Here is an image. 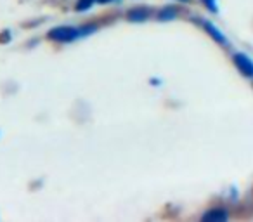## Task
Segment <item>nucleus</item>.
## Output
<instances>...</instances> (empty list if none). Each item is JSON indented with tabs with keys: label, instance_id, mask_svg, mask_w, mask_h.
Returning <instances> with one entry per match:
<instances>
[{
	"label": "nucleus",
	"instance_id": "3",
	"mask_svg": "<svg viewBox=\"0 0 253 222\" xmlns=\"http://www.w3.org/2000/svg\"><path fill=\"white\" fill-rule=\"evenodd\" d=\"M148 16H149V11L144 7L132 9V11L126 12V19H128V21H144V19H148Z\"/></svg>",
	"mask_w": 253,
	"mask_h": 222
},
{
	"label": "nucleus",
	"instance_id": "7",
	"mask_svg": "<svg viewBox=\"0 0 253 222\" xmlns=\"http://www.w3.org/2000/svg\"><path fill=\"white\" fill-rule=\"evenodd\" d=\"M95 0H78L77 4V11H88V9L94 5Z\"/></svg>",
	"mask_w": 253,
	"mask_h": 222
},
{
	"label": "nucleus",
	"instance_id": "9",
	"mask_svg": "<svg viewBox=\"0 0 253 222\" xmlns=\"http://www.w3.org/2000/svg\"><path fill=\"white\" fill-rule=\"evenodd\" d=\"M95 2H99V4H108V2H113V0H95Z\"/></svg>",
	"mask_w": 253,
	"mask_h": 222
},
{
	"label": "nucleus",
	"instance_id": "10",
	"mask_svg": "<svg viewBox=\"0 0 253 222\" xmlns=\"http://www.w3.org/2000/svg\"><path fill=\"white\" fill-rule=\"evenodd\" d=\"M184 2H187V0H184Z\"/></svg>",
	"mask_w": 253,
	"mask_h": 222
},
{
	"label": "nucleus",
	"instance_id": "4",
	"mask_svg": "<svg viewBox=\"0 0 253 222\" xmlns=\"http://www.w3.org/2000/svg\"><path fill=\"white\" fill-rule=\"evenodd\" d=\"M203 26H205V30H207V32L210 33V35L213 37V39L217 40L218 44H222V45H225V44H227V40H225V37L222 35L220 32H218L217 26H215V25H211L210 21H205V23H203Z\"/></svg>",
	"mask_w": 253,
	"mask_h": 222
},
{
	"label": "nucleus",
	"instance_id": "8",
	"mask_svg": "<svg viewBox=\"0 0 253 222\" xmlns=\"http://www.w3.org/2000/svg\"><path fill=\"white\" fill-rule=\"evenodd\" d=\"M203 4L207 5L210 11H217V4H215V0H203Z\"/></svg>",
	"mask_w": 253,
	"mask_h": 222
},
{
	"label": "nucleus",
	"instance_id": "1",
	"mask_svg": "<svg viewBox=\"0 0 253 222\" xmlns=\"http://www.w3.org/2000/svg\"><path fill=\"white\" fill-rule=\"evenodd\" d=\"M84 35V32L78 28H73V26H59V28H52L47 37L54 42H73L78 37Z\"/></svg>",
	"mask_w": 253,
	"mask_h": 222
},
{
	"label": "nucleus",
	"instance_id": "2",
	"mask_svg": "<svg viewBox=\"0 0 253 222\" xmlns=\"http://www.w3.org/2000/svg\"><path fill=\"white\" fill-rule=\"evenodd\" d=\"M234 64L238 66V70L246 77H253V61L245 54H236L234 56Z\"/></svg>",
	"mask_w": 253,
	"mask_h": 222
},
{
	"label": "nucleus",
	"instance_id": "5",
	"mask_svg": "<svg viewBox=\"0 0 253 222\" xmlns=\"http://www.w3.org/2000/svg\"><path fill=\"white\" fill-rule=\"evenodd\" d=\"M205 221H225L227 219V214L224 210H211L208 214L203 215Z\"/></svg>",
	"mask_w": 253,
	"mask_h": 222
},
{
	"label": "nucleus",
	"instance_id": "6",
	"mask_svg": "<svg viewBox=\"0 0 253 222\" xmlns=\"http://www.w3.org/2000/svg\"><path fill=\"white\" fill-rule=\"evenodd\" d=\"M175 16H177L175 7H165V9L160 11L158 19H162V21H169V19H175Z\"/></svg>",
	"mask_w": 253,
	"mask_h": 222
}]
</instances>
